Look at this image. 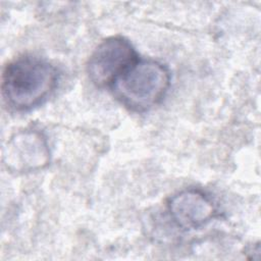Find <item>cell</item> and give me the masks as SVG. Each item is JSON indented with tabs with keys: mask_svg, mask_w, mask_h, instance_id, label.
I'll use <instances>...</instances> for the list:
<instances>
[{
	"mask_svg": "<svg viewBox=\"0 0 261 261\" xmlns=\"http://www.w3.org/2000/svg\"><path fill=\"white\" fill-rule=\"evenodd\" d=\"M58 82L56 67L46 59L22 55L9 61L2 73L1 90L6 104L15 111H29L43 104Z\"/></svg>",
	"mask_w": 261,
	"mask_h": 261,
	"instance_id": "1",
	"label": "cell"
},
{
	"mask_svg": "<svg viewBox=\"0 0 261 261\" xmlns=\"http://www.w3.org/2000/svg\"><path fill=\"white\" fill-rule=\"evenodd\" d=\"M167 210L172 221L186 230L200 228L216 214L212 200L196 189L184 190L173 195L167 203Z\"/></svg>",
	"mask_w": 261,
	"mask_h": 261,
	"instance_id": "5",
	"label": "cell"
},
{
	"mask_svg": "<svg viewBox=\"0 0 261 261\" xmlns=\"http://www.w3.org/2000/svg\"><path fill=\"white\" fill-rule=\"evenodd\" d=\"M3 161L7 169L14 172L45 168L50 162V149L45 135L34 128L15 133L6 143Z\"/></svg>",
	"mask_w": 261,
	"mask_h": 261,
	"instance_id": "4",
	"label": "cell"
},
{
	"mask_svg": "<svg viewBox=\"0 0 261 261\" xmlns=\"http://www.w3.org/2000/svg\"><path fill=\"white\" fill-rule=\"evenodd\" d=\"M138 58L128 40L115 36L103 40L91 54L87 72L92 83L99 87H110L115 79Z\"/></svg>",
	"mask_w": 261,
	"mask_h": 261,
	"instance_id": "3",
	"label": "cell"
},
{
	"mask_svg": "<svg viewBox=\"0 0 261 261\" xmlns=\"http://www.w3.org/2000/svg\"><path fill=\"white\" fill-rule=\"evenodd\" d=\"M170 86V72L161 62L137 59L109 87L126 108L144 112L157 105Z\"/></svg>",
	"mask_w": 261,
	"mask_h": 261,
	"instance_id": "2",
	"label": "cell"
}]
</instances>
